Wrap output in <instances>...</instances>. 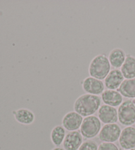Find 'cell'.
<instances>
[{
  "label": "cell",
  "mask_w": 135,
  "mask_h": 150,
  "mask_svg": "<svg viewBox=\"0 0 135 150\" xmlns=\"http://www.w3.org/2000/svg\"><path fill=\"white\" fill-rule=\"evenodd\" d=\"M98 117L103 123L115 124L118 120V112L115 107L107 105L101 106L98 110Z\"/></svg>",
  "instance_id": "cell-8"
},
{
  "label": "cell",
  "mask_w": 135,
  "mask_h": 150,
  "mask_svg": "<svg viewBox=\"0 0 135 150\" xmlns=\"http://www.w3.org/2000/svg\"><path fill=\"white\" fill-rule=\"evenodd\" d=\"M121 73L124 78L127 79L135 78V58L127 55L123 66H121Z\"/></svg>",
  "instance_id": "cell-14"
},
{
  "label": "cell",
  "mask_w": 135,
  "mask_h": 150,
  "mask_svg": "<svg viewBox=\"0 0 135 150\" xmlns=\"http://www.w3.org/2000/svg\"><path fill=\"white\" fill-rule=\"evenodd\" d=\"M132 102H133V103H134V105H135V99L133 100V101H132Z\"/></svg>",
  "instance_id": "cell-21"
},
{
  "label": "cell",
  "mask_w": 135,
  "mask_h": 150,
  "mask_svg": "<svg viewBox=\"0 0 135 150\" xmlns=\"http://www.w3.org/2000/svg\"><path fill=\"white\" fill-rule=\"evenodd\" d=\"M101 99L98 95L84 94L80 95L75 100L74 104L75 111L82 116H92L99 110Z\"/></svg>",
  "instance_id": "cell-1"
},
{
  "label": "cell",
  "mask_w": 135,
  "mask_h": 150,
  "mask_svg": "<svg viewBox=\"0 0 135 150\" xmlns=\"http://www.w3.org/2000/svg\"><path fill=\"white\" fill-rule=\"evenodd\" d=\"M125 150H127V149H125ZM129 150H134V149H129Z\"/></svg>",
  "instance_id": "cell-22"
},
{
  "label": "cell",
  "mask_w": 135,
  "mask_h": 150,
  "mask_svg": "<svg viewBox=\"0 0 135 150\" xmlns=\"http://www.w3.org/2000/svg\"><path fill=\"white\" fill-rule=\"evenodd\" d=\"M83 121V118L81 115L75 111H71L67 113L64 116L62 120V124L65 129L67 130L72 132L76 131L80 128Z\"/></svg>",
  "instance_id": "cell-7"
},
{
  "label": "cell",
  "mask_w": 135,
  "mask_h": 150,
  "mask_svg": "<svg viewBox=\"0 0 135 150\" xmlns=\"http://www.w3.org/2000/svg\"><path fill=\"white\" fill-rule=\"evenodd\" d=\"M15 118L17 122L22 125H30L34 120V115L27 108H20L15 111H13Z\"/></svg>",
  "instance_id": "cell-15"
},
{
  "label": "cell",
  "mask_w": 135,
  "mask_h": 150,
  "mask_svg": "<svg viewBox=\"0 0 135 150\" xmlns=\"http://www.w3.org/2000/svg\"><path fill=\"white\" fill-rule=\"evenodd\" d=\"M119 144L123 149L129 150L135 147V128L128 126L121 131L119 139Z\"/></svg>",
  "instance_id": "cell-9"
},
{
  "label": "cell",
  "mask_w": 135,
  "mask_h": 150,
  "mask_svg": "<svg viewBox=\"0 0 135 150\" xmlns=\"http://www.w3.org/2000/svg\"><path fill=\"white\" fill-rule=\"evenodd\" d=\"M98 150H119V148L113 143L103 142L98 147Z\"/></svg>",
  "instance_id": "cell-19"
},
{
  "label": "cell",
  "mask_w": 135,
  "mask_h": 150,
  "mask_svg": "<svg viewBox=\"0 0 135 150\" xmlns=\"http://www.w3.org/2000/svg\"><path fill=\"white\" fill-rule=\"evenodd\" d=\"M100 120L96 116H87L83 119L80 126V134L84 138L90 139L94 138L101 130Z\"/></svg>",
  "instance_id": "cell-3"
},
{
  "label": "cell",
  "mask_w": 135,
  "mask_h": 150,
  "mask_svg": "<svg viewBox=\"0 0 135 150\" xmlns=\"http://www.w3.org/2000/svg\"><path fill=\"white\" fill-rule=\"evenodd\" d=\"M124 81V77L118 69L111 70L105 79V85L108 89L115 90L120 87Z\"/></svg>",
  "instance_id": "cell-11"
},
{
  "label": "cell",
  "mask_w": 135,
  "mask_h": 150,
  "mask_svg": "<svg viewBox=\"0 0 135 150\" xmlns=\"http://www.w3.org/2000/svg\"><path fill=\"white\" fill-rule=\"evenodd\" d=\"M118 120L124 126H131L135 122V105L131 100H127L117 110Z\"/></svg>",
  "instance_id": "cell-4"
},
{
  "label": "cell",
  "mask_w": 135,
  "mask_h": 150,
  "mask_svg": "<svg viewBox=\"0 0 135 150\" xmlns=\"http://www.w3.org/2000/svg\"><path fill=\"white\" fill-rule=\"evenodd\" d=\"M82 88L88 94L98 95L104 91V84L100 79L88 77L83 80Z\"/></svg>",
  "instance_id": "cell-6"
},
{
  "label": "cell",
  "mask_w": 135,
  "mask_h": 150,
  "mask_svg": "<svg viewBox=\"0 0 135 150\" xmlns=\"http://www.w3.org/2000/svg\"><path fill=\"white\" fill-rule=\"evenodd\" d=\"M65 138V130L63 126H56L53 128L51 132V139L56 146L58 147L61 145Z\"/></svg>",
  "instance_id": "cell-17"
},
{
  "label": "cell",
  "mask_w": 135,
  "mask_h": 150,
  "mask_svg": "<svg viewBox=\"0 0 135 150\" xmlns=\"http://www.w3.org/2000/svg\"><path fill=\"white\" fill-rule=\"evenodd\" d=\"M52 150H65L63 148H62V147H56L55 148L53 149Z\"/></svg>",
  "instance_id": "cell-20"
},
{
  "label": "cell",
  "mask_w": 135,
  "mask_h": 150,
  "mask_svg": "<svg viewBox=\"0 0 135 150\" xmlns=\"http://www.w3.org/2000/svg\"><path fill=\"white\" fill-rule=\"evenodd\" d=\"M117 91L124 97L135 98V78L124 80Z\"/></svg>",
  "instance_id": "cell-16"
},
{
  "label": "cell",
  "mask_w": 135,
  "mask_h": 150,
  "mask_svg": "<svg viewBox=\"0 0 135 150\" xmlns=\"http://www.w3.org/2000/svg\"><path fill=\"white\" fill-rule=\"evenodd\" d=\"M121 133V128L117 124L105 125L101 129L99 134V138L103 142L113 143L119 139Z\"/></svg>",
  "instance_id": "cell-5"
},
{
  "label": "cell",
  "mask_w": 135,
  "mask_h": 150,
  "mask_svg": "<svg viewBox=\"0 0 135 150\" xmlns=\"http://www.w3.org/2000/svg\"><path fill=\"white\" fill-rule=\"evenodd\" d=\"M82 144V134L78 131H72L65 136L63 141V147L65 150H77Z\"/></svg>",
  "instance_id": "cell-10"
},
{
  "label": "cell",
  "mask_w": 135,
  "mask_h": 150,
  "mask_svg": "<svg viewBox=\"0 0 135 150\" xmlns=\"http://www.w3.org/2000/svg\"><path fill=\"white\" fill-rule=\"evenodd\" d=\"M79 150H98V146L96 142L88 140L82 144Z\"/></svg>",
  "instance_id": "cell-18"
},
{
  "label": "cell",
  "mask_w": 135,
  "mask_h": 150,
  "mask_svg": "<svg viewBox=\"0 0 135 150\" xmlns=\"http://www.w3.org/2000/svg\"><path fill=\"white\" fill-rule=\"evenodd\" d=\"M110 65L116 69L121 68L126 59V54L122 49L116 48L113 49L108 57Z\"/></svg>",
  "instance_id": "cell-13"
},
{
  "label": "cell",
  "mask_w": 135,
  "mask_h": 150,
  "mask_svg": "<svg viewBox=\"0 0 135 150\" xmlns=\"http://www.w3.org/2000/svg\"><path fill=\"white\" fill-rule=\"evenodd\" d=\"M102 99L105 105L115 107L122 104L123 96L115 90L107 89L102 93Z\"/></svg>",
  "instance_id": "cell-12"
},
{
  "label": "cell",
  "mask_w": 135,
  "mask_h": 150,
  "mask_svg": "<svg viewBox=\"0 0 135 150\" xmlns=\"http://www.w3.org/2000/svg\"><path fill=\"white\" fill-rule=\"evenodd\" d=\"M110 63L107 56L104 54H99L95 56L89 65V74L90 77L102 81L110 72Z\"/></svg>",
  "instance_id": "cell-2"
}]
</instances>
